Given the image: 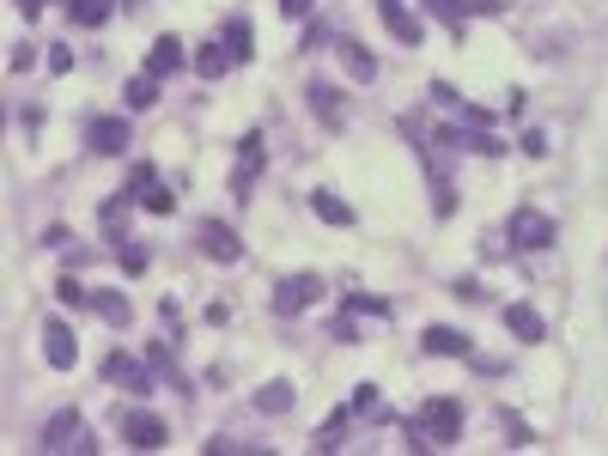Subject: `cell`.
Instances as JSON below:
<instances>
[{"label":"cell","mask_w":608,"mask_h":456,"mask_svg":"<svg viewBox=\"0 0 608 456\" xmlns=\"http://www.w3.org/2000/svg\"><path fill=\"white\" fill-rule=\"evenodd\" d=\"M329 286H323V274H286L280 286H274V317H298V311H311V304L323 298Z\"/></svg>","instance_id":"5"},{"label":"cell","mask_w":608,"mask_h":456,"mask_svg":"<svg viewBox=\"0 0 608 456\" xmlns=\"http://www.w3.org/2000/svg\"><path fill=\"white\" fill-rule=\"evenodd\" d=\"M304 201H311V213L323 219V225H341V232H347V225H353V207L335 195V189H311V195H304Z\"/></svg>","instance_id":"18"},{"label":"cell","mask_w":608,"mask_h":456,"mask_svg":"<svg viewBox=\"0 0 608 456\" xmlns=\"http://www.w3.org/2000/svg\"><path fill=\"white\" fill-rule=\"evenodd\" d=\"M341 61H347V73H353V80H365V86L377 80V55H365L359 43H341Z\"/></svg>","instance_id":"26"},{"label":"cell","mask_w":608,"mask_h":456,"mask_svg":"<svg viewBox=\"0 0 608 456\" xmlns=\"http://www.w3.org/2000/svg\"><path fill=\"white\" fill-rule=\"evenodd\" d=\"M195 67H201V80H219V73H232L238 61H232V49H225V43L213 37V43H207V49L195 55Z\"/></svg>","instance_id":"23"},{"label":"cell","mask_w":608,"mask_h":456,"mask_svg":"<svg viewBox=\"0 0 608 456\" xmlns=\"http://www.w3.org/2000/svg\"><path fill=\"white\" fill-rule=\"evenodd\" d=\"M225 49H232V61H250L256 55V37H250V19L244 13L225 19Z\"/></svg>","instance_id":"22"},{"label":"cell","mask_w":608,"mask_h":456,"mask_svg":"<svg viewBox=\"0 0 608 456\" xmlns=\"http://www.w3.org/2000/svg\"><path fill=\"white\" fill-rule=\"evenodd\" d=\"M347 311H353V317H390V304H384V298H365V292H353V298H347Z\"/></svg>","instance_id":"31"},{"label":"cell","mask_w":608,"mask_h":456,"mask_svg":"<svg viewBox=\"0 0 608 456\" xmlns=\"http://www.w3.org/2000/svg\"><path fill=\"white\" fill-rule=\"evenodd\" d=\"M43 359H49V371H73V359H80V341H73V329L61 317L43 323Z\"/></svg>","instance_id":"12"},{"label":"cell","mask_w":608,"mask_h":456,"mask_svg":"<svg viewBox=\"0 0 608 456\" xmlns=\"http://www.w3.org/2000/svg\"><path fill=\"white\" fill-rule=\"evenodd\" d=\"M116 426H122V438L134 444V450H159L171 432H165V420L159 414H146V408H128V414H116Z\"/></svg>","instance_id":"10"},{"label":"cell","mask_w":608,"mask_h":456,"mask_svg":"<svg viewBox=\"0 0 608 456\" xmlns=\"http://www.w3.org/2000/svg\"><path fill=\"white\" fill-rule=\"evenodd\" d=\"M505 329L517 335V341H529V347H536V341H548V323H542V311H536V304H505Z\"/></svg>","instance_id":"16"},{"label":"cell","mask_w":608,"mask_h":456,"mask_svg":"<svg viewBox=\"0 0 608 456\" xmlns=\"http://www.w3.org/2000/svg\"><path fill=\"white\" fill-rule=\"evenodd\" d=\"M195 244H201L207 262H238V256H244L238 232H232V225H219V219H201V225H195Z\"/></svg>","instance_id":"9"},{"label":"cell","mask_w":608,"mask_h":456,"mask_svg":"<svg viewBox=\"0 0 608 456\" xmlns=\"http://www.w3.org/2000/svg\"><path fill=\"white\" fill-rule=\"evenodd\" d=\"M110 13H116V0H67V19H73V25H86V31L110 25Z\"/></svg>","instance_id":"20"},{"label":"cell","mask_w":608,"mask_h":456,"mask_svg":"<svg viewBox=\"0 0 608 456\" xmlns=\"http://www.w3.org/2000/svg\"><path fill=\"white\" fill-rule=\"evenodd\" d=\"M347 408L365 414V420H384V396H377V384H353V402Z\"/></svg>","instance_id":"27"},{"label":"cell","mask_w":608,"mask_h":456,"mask_svg":"<svg viewBox=\"0 0 608 456\" xmlns=\"http://www.w3.org/2000/svg\"><path fill=\"white\" fill-rule=\"evenodd\" d=\"M86 146L98 152V159H122V152L134 146L128 116H86Z\"/></svg>","instance_id":"6"},{"label":"cell","mask_w":608,"mask_h":456,"mask_svg":"<svg viewBox=\"0 0 608 456\" xmlns=\"http://www.w3.org/2000/svg\"><path fill=\"white\" fill-rule=\"evenodd\" d=\"M505 238H511L517 250H529V256H536V250H554V244H560V225H554L542 207H511Z\"/></svg>","instance_id":"2"},{"label":"cell","mask_w":608,"mask_h":456,"mask_svg":"<svg viewBox=\"0 0 608 456\" xmlns=\"http://www.w3.org/2000/svg\"><path fill=\"white\" fill-rule=\"evenodd\" d=\"M402 134L414 140V159L426 165V183H432V213H438V219H450V213H456V183L444 177V165L432 159V146L420 140V128H414V116H402Z\"/></svg>","instance_id":"3"},{"label":"cell","mask_w":608,"mask_h":456,"mask_svg":"<svg viewBox=\"0 0 608 456\" xmlns=\"http://www.w3.org/2000/svg\"><path fill=\"white\" fill-rule=\"evenodd\" d=\"M146 359H152V365H159V371H171V384H183V377H177V359H171V353H165V347H152V353H146Z\"/></svg>","instance_id":"35"},{"label":"cell","mask_w":608,"mask_h":456,"mask_svg":"<svg viewBox=\"0 0 608 456\" xmlns=\"http://www.w3.org/2000/svg\"><path fill=\"white\" fill-rule=\"evenodd\" d=\"M189 61V49H183V37H159V43H152L146 49V73H152V80H165V73H177Z\"/></svg>","instance_id":"17"},{"label":"cell","mask_w":608,"mask_h":456,"mask_svg":"<svg viewBox=\"0 0 608 456\" xmlns=\"http://www.w3.org/2000/svg\"><path fill=\"white\" fill-rule=\"evenodd\" d=\"M377 19H384V31H390L396 43H408V49H420V37H426V25H420V13H408V0H377Z\"/></svg>","instance_id":"11"},{"label":"cell","mask_w":608,"mask_h":456,"mask_svg":"<svg viewBox=\"0 0 608 456\" xmlns=\"http://www.w3.org/2000/svg\"><path fill=\"white\" fill-rule=\"evenodd\" d=\"M280 13L286 19H304V13H311V0H280Z\"/></svg>","instance_id":"39"},{"label":"cell","mask_w":608,"mask_h":456,"mask_svg":"<svg viewBox=\"0 0 608 456\" xmlns=\"http://www.w3.org/2000/svg\"><path fill=\"white\" fill-rule=\"evenodd\" d=\"M159 317H165V329H171V335L183 329V311H177V298H165V304H159Z\"/></svg>","instance_id":"36"},{"label":"cell","mask_w":608,"mask_h":456,"mask_svg":"<svg viewBox=\"0 0 608 456\" xmlns=\"http://www.w3.org/2000/svg\"><path fill=\"white\" fill-rule=\"evenodd\" d=\"M420 347H426L432 359H475V341H469L463 329H450V323H432Z\"/></svg>","instance_id":"13"},{"label":"cell","mask_w":608,"mask_h":456,"mask_svg":"<svg viewBox=\"0 0 608 456\" xmlns=\"http://www.w3.org/2000/svg\"><path fill=\"white\" fill-rule=\"evenodd\" d=\"M402 432H408V450L456 444V438H463V402H456V396H432V402H420L414 420H402Z\"/></svg>","instance_id":"1"},{"label":"cell","mask_w":608,"mask_h":456,"mask_svg":"<svg viewBox=\"0 0 608 456\" xmlns=\"http://www.w3.org/2000/svg\"><path fill=\"white\" fill-rule=\"evenodd\" d=\"M262 159H268V146H262V134L250 128V134L238 140V171H232V195H238V201H250V189H256V177H262Z\"/></svg>","instance_id":"8"},{"label":"cell","mask_w":608,"mask_h":456,"mask_svg":"<svg viewBox=\"0 0 608 456\" xmlns=\"http://www.w3.org/2000/svg\"><path fill=\"white\" fill-rule=\"evenodd\" d=\"M37 450H98V438L86 432V420H80V408H61L49 426H43V438H37Z\"/></svg>","instance_id":"4"},{"label":"cell","mask_w":608,"mask_h":456,"mask_svg":"<svg viewBox=\"0 0 608 456\" xmlns=\"http://www.w3.org/2000/svg\"><path fill=\"white\" fill-rule=\"evenodd\" d=\"M438 146H450V152H475V159H505V152H511L499 134H481V128H456V122H450V128H438Z\"/></svg>","instance_id":"7"},{"label":"cell","mask_w":608,"mask_h":456,"mask_svg":"<svg viewBox=\"0 0 608 456\" xmlns=\"http://www.w3.org/2000/svg\"><path fill=\"white\" fill-rule=\"evenodd\" d=\"M13 7H19L25 19H37V13H43V0H13Z\"/></svg>","instance_id":"40"},{"label":"cell","mask_w":608,"mask_h":456,"mask_svg":"<svg viewBox=\"0 0 608 456\" xmlns=\"http://www.w3.org/2000/svg\"><path fill=\"white\" fill-rule=\"evenodd\" d=\"M122 104L128 110H152V104H159V80H152V73H134V80L122 86Z\"/></svg>","instance_id":"24"},{"label":"cell","mask_w":608,"mask_h":456,"mask_svg":"<svg viewBox=\"0 0 608 456\" xmlns=\"http://www.w3.org/2000/svg\"><path fill=\"white\" fill-rule=\"evenodd\" d=\"M73 67V49H49V73H67Z\"/></svg>","instance_id":"38"},{"label":"cell","mask_w":608,"mask_h":456,"mask_svg":"<svg viewBox=\"0 0 608 456\" xmlns=\"http://www.w3.org/2000/svg\"><path fill=\"white\" fill-rule=\"evenodd\" d=\"M347 414L353 408H341V414H329V426H323V438H311L317 450H341V432H347Z\"/></svg>","instance_id":"30"},{"label":"cell","mask_w":608,"mask_h":456,"mask_svg":"<svg viewBox=\"0 0 608 456\" xmlns=\"http://www.w3.org/2000/svg\"><path fill=\"white\" fill-rule=\"evenodd\" d=\"M104 377H110V384H122V390H134V396H152V371L140 359H128V353H110L104 359Z\"/></svg>","instance_id":"14"},{"label":"cell","mask_w":608,"mask_h":456,"mask_svg":"<svg viewBox=\"0 0 608 456\" xmlns=\"http://www.w3.org/2000/svg\"><path fill=\"white\" fill-rule=\"evenodd\" d=\"M92 311H98L110 329H128V323H134V304H128V292H92Z\"/></svg>","instance_id":"19"},{"label":"cell","mask_w":608,"mask_h":456,"mask_svg":"<svg viewBox=\"0 0 608 456\" xmlns=\"http://www.w3.org/2000/svg\"><path fill=\"white\" fill-rule=\"evenodd\" d=\"M523 152H529V159H542V152H548V134L529 128V134H523Z\"/></svg>","instance_id":"34"},{"label":"cell","mask_w":608,"mask_h":456,"mask_svg":"<svg viewBox=\"0 0 608 456\" xmlns=\"http://www.w3.org/2000/svg\"><path fill=\"white\" fill-rule=\"evenodd\" d=\"M140 207H146V213H159V219H165V213H177V195H171V189H165V183H152V189H146V195H140Z\"/></svg>","instance_id":"28"},{"label":"cell","mask_w":608,"mask_h":456,"mask_svg":"<svg viewBox=\"0 0 608 456\" xmlns=\"http://www.w3.org/2000/svg\"><path fill=\"white\" fill-rule=\"evenodd\" d=\"M323 43H329V31H323V25H311V31H304V55H317Z\"/></svg>","instance_id":"37"},{"label":"cell","mask_w":608,"mask_h":456,"mask_svg":"<svg viewBox=\"0 0 608 456\" xmlns=\"http://www.w3.org/2000/svg\"><path fill=\"white\" fill-rule=\"evenodd\" d=\"M31 61H37V49H31V43H13V55H7V67H13V73H25Z\"/></svg>","instance_id":"33"},{"label":"cell","mask_w":608,"mask_h":456,"mask_svg":"<svg viewBox=\"0 0 608 456\" xmlns=\"http://www.w3.org/2000/svg\"><path fill=\"white\" fill-rule=\"evenodd\" d=\"M250 402H256V414H292V384H286V377H274V384H262Z\"/></svg>","instance_id":"21"},{"label":"cell","mask_w":608,"mask_h":456,"mask_svg":"<svg viewBox=\"0 0 608 456\" xmlns=\"http://www.w3.org/2000/svg\"><path fill=\"white\" fill-rule=\"evenodd\" d=\"M116 256H122V268H128V274H140V268H146V250H140V244H128V238L116 244Z\"/></svg>","instance_id":"32"},{"label":"cell","mask_w":608,"mask_h":456,"mask_svg":"<svg viewBox=\"0 0 608 456\" xmlns=\"http://www.w3.org/2000/svg\"><path fill=\"white\" fill-rule=\"evenodd\" d=\"M426 7L450 25V37H456V43H463V31H469V0H426Z\"/></svg>","instance_id":"25"},{"label":"cell","mask_w":608,"mask_h":456,"mask_svg":"<svg viewBox=\"0 0 608 456\" xmlns=\"http://www.w3.org/2000/svg\"><path fill=\"white\" fill-rule=\"evenodd\" d=\"M55 298H61V304H73V311H80V304H92V292H86L80 280H73V274H61V280H55Z\"/></svg>","instance_id":"29"},{"label":"cell","mask_w":608,"mask_h":456,"mask_svg":"<svg viewBox=\"0 0 608 456\" xmlns=\"http://www.w3.org/2000/svg\"><path fill=\"white\" fill-rule=\"evenodd\" d=\"M304 104H311V116L323 128H347V110H341V92L329 80H311V92H304Z\"/></svg>","instance_id":"15"}]
</instances>
